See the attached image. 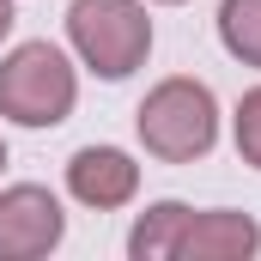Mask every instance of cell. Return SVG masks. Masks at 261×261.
Returning a JSON list of instances; mask_svg holds the SVG:
<instances>
[{
	"label": "cell",
	"mask_w": 261,
	"mask_h": 261,
	"mask_svg": "<svg viewBox=\"0 0 261 261\" xmlns=\"http://www.w3.org/2000/svg\"><path fill=\"white\" fill-rule=\"evenodd\" d=\"M67 37H73V49L85 55L91 73L128 79L152 49V18H146L140 0H73Z\"/></svg>",
	"instance_id": "1"
},
{
	"label": "cell",
	"mask_w": 261,
	"mask_h": 261,
	"mask_svg": "<svg viewBox=\"0 0 261 261\" xmlns=\"http://www.w3.org/2000/svg\"><path fill=\"white\" fill-rule=\"evenodd\" d=\"M219 134V110H213V91L200 79H164L146 103H140V140L152 158L164 164H189L213 146Z\"/></svg>",
	"instance_id": "2"
},
{
	"label": "cell",
	"mask_w": 261,
	"mask_h": 261,
	"mask_svg": "<svg viewBox=\"0 0 261 261\" xmlns=\"http://www.w3.org/2000/svg\"><path fill=\"white\" fill-rule=\"evenodd\" d=\"M73 67L49 43H24L0 61V116L24 122V128H55L73 110Z\"/></svg>",
	"instance_id": "3"
},
{
	"label": "cell",
	"mask_w": 261,
	"mask_h": 261,
	"mask_svg": "<svg viewBox=\"0 0 261 261\" xmlns=\"http://www.w3.org/2000/svg\"><path fill=\"white\" fill-rule=\"evenodd\" d=\"M61 243V206L49 189L18 182L0 195V261H37Z\"/></svg>",
	"instance_id": "4"
},
{
	"label": "cell",
	"mask_w": 261,
	"mask_h": 261,
	"mask_svg": "<svg viewBox=\"0 0 261 261\" xmlns=\"http://www.w3.org/2000/svg\"><path fill=\"white\" fill-rule=\"evenodd\" d=\"M67 189L85 200V206L110 213V206L134 200L140 164H134L128 152H116V146H85V152H73V164H67Z\"/></svg>",
	"instance_id": "5"
},
{
	"label": "cell",
	"mask_w": 261,
	"mask_h": 261,
	"mask_svg": "<svg viewBox=\"0 0 261 261\" xmlns=\"http://www.w3.org/2000/svg\"><path fill=\"white\" fill-rule=\"evenodd\" d=\"M255 243H261V231H255L249 213H189V225H182L170 255H182V261H243V255H255Z\"/></svg>",
	"instance_id": "6"
},
{
	"label": "cell",
	"mask_w": 261,
	"mask_h": 261,
	"mask_svg": "<svg viewBox=\"0 0 261 261\" xmlns=\"http://www.w3.org/2000/svg\"><path fill=\"white\" fill-rule=\"evenodd\" d=\"M182 225H189V206H182V200H158V206H152V213L134 225L128 249H134L140 261H158V255H170V249H176Z\"/></svg>",
	"instance_id": "7"
},
{
	"label": "cell",
	"mask_w": 261,
	"mask_h": 261,
	"mask_svg": "<svg viewBox=\"0 0 261 261\" xmlns=\"http://www.w3.org/2000/svg\"><path fill=\"white\" fill-rule=\"evenodd\" d=\"M219 37L243 67H261V0H225L219 6Z\"/></svg>",
	"instance_id": "8"
},
{
	"label": "cell",
	"mask_w": 261,
	"mask_h": 261,
	"mask_svg": "<svg viewBox=\"0 0 261 261\" xmlns=\"http://www.w3.org/2000/svg\"><path fill=\"white\" fill-rule=\"evenodd\" d=\"M237 152L261 170V91H249V97L237 103Z\"/></svg>",
	"instance_id": "9"
},
{
	"label": "cell",
	"mask_w": 261,
	"mask_h": 261,
	"mask_svg": "<svg viewBox=\"0 0 261 261\" xmlns=\"http://www.w3.org/2000/svg\"><path fill=\"white\" fill-rule=\"evenodd\" d=\"M12 31V0H0V37Z\"/></svg>",
	"instance_id": "10"
},
{
	"label": "cell",
	"mask_w": 261,
	"mask_h": 261,
	"mask_svg": "<svg viewBox=\"0 0 261 261\" xmlns=\"http://www.w3.org/2000/svg\"><path fill=\"white\" fill-rule=\"evenodd\" d=\"M0 164H6V146H0Z\"/></svg>",
	"instance_id": "11"
}]
</instances>
